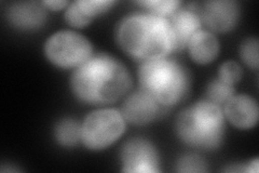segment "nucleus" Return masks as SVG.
Wrapping results in <instances>:
<instances>
[{
	"label": "nucleus",
	"mask_w": 259,
	"mask_h": 173,
	"mask_svg": "<svg viewBox=\"0 0 259 173\" xmlns=\"http://www.w3.org/2000/svg\"><path fill=\"white\" fill-rule=\"evenodd\" d=\"M191 59L200 65L212 63L218 56L221 45L212 31L200 29L194 34L188 44Z\"/></svg>",
	"instance_id": "4468645a"
},
{
	"label": "nucleus",
	"mask_w": 259,
	"mask_h": 173,
	"mask_svg": "<svg viewBox=\"0 0 259 173\" xmlns=\"http://www.w3.org/2000/svg\"><path fill=\"white\" fill-rule=\"evenodd\" d=\"M139 80L141 88L164 107L183 101L189 92L191 81L187 68L166 56L142 62Z\"/></svg>",
	"instance_id": "20e7f679"
},
{
	"label": "nucleus",
	"mask_w": 259,
	"mask_h": 173,
	"mask_svg": "<svg viewBox=\"0 0 259 173\" xmlns=\"http://www.w3.org/2000/svg\"><path fill=\"white\" fill-rule=\"evenodd\" d=\"M225 128L223 109L206 100L186 107L175 122L176 134L183 143L204 151L222 145Z\"/></svg>",
	"instance_id": "7ed1b4c3"
},
{
	"label": "nucleus",
	"mask_w": 259,
	"mask_h": 173,
	"mask_svg": "<svg viewBox=\"0 0 259 173\" xmlns=\"http://www.w3.org/2000/svg\"><path fill=\"white\" fill-rule=\"evenodd\" d=\"M172 32V50L187 48L191 37L201 29L202 21L197 11L178 9L167 18Z\"/></svg>",
	"instance_id": "9b49d317"
},
{
	"label": "nucleus",
	"mask_w": 259,
	"mask_h": 173,
	"mask_svg": "<svg viewBox=\"0 0 259 173\" xmlns=\"http://www.w3.org/2000/svg\"><path fill=\"white\" fill-rule=\"evenodd\" d=\"M121 161L123 172L128 173H157L159 169V155L152 143L144 139H132L121 150Z\"/></svg>",
	"instance_id": "0eeeda50"
},
{
	"label": "nucleus",
	"mask_w": 259,
	"mask_h": 173,
	"mask_svg": "<svg viewBox=\"0 0 259 173\" xmlns=\"http://www.w3.org/2000/svg\"><path fill=\"white\" fill-rule=\"evenodd\" d=\"M42 4L48 9H51L53 11L62 10L69 5V3L66 2V0H48V2H42Z\"/></svg>",
	"instance_id": "412c9836"
},
{
	"label": "nucleus",
	"mask_w": 259,
	"mask_h": 173,
	"mask_svg": "<svg viewBox=\"0 0 259 173\" xmlns=\"http://www.w3.org/2000/svg\"><path fill=\"white\" fill-rule=\"evenodd\" d=\"M163 107L151 94L140 88L125 98L121 113L125 121L135 126H145L156 120Z\"/></svg>",
	"instance_id": "1a4fd4ad"
},
{
	"label": "nucleus",
	"mask_w": 259,
	"mask_h": 173,
	"mask_svg": "<svg viewBox=\"0 0 259 173\" xmlns=\"http://www.w3.org/2000/svg\"><path fill=\"white\" fill-rule=\"evenodd\" d=\"M54 136L62 146H75L81 141V125L71 118H64L55 125Z\"/></svg>",
	"instance_id": "2eb2a0df"
},
{
	"label": "nucleus",
	"mask_w": 259,
	"mask_h": 173,
	"mask_svg": "<svg viewBox=\"0 0 259 173\" xmlns=\"http://www.w3.org/2000/svg\"><path fill=\"white\" fill-rule=\"evenodd\" d=\"M116 40L122 51L142 62L161 59L172 52L167 18L152 13H132L118 24Z\"/></svg>",
	"instance_id": "f03ea898"
},
{
	"label": "nucleus",
	"mask_w": 259,
	"mask_h": 173,
	"mask_svg": "<svg viewBox=\"0 0 259 173\" xmlns=\"http://www.w3.org/2000/svg\"><path fill=\"white\" fill-rule=\"evenodd\" d=\"M132 78L125 65L107 53L92 55L70 78L72 92L81 102L105 105L127 94Z\"/></svg>",
	"instance_id": "f257e3e1"
},
{
	"label": "nucleus",
	"mask_w": 259,
	"mask_h": 173,
	"mask_svg": "<svg viewBox=\"0 0 259 173\" xmlns=\"http://www.w3.org/2000/svg\"><path fill=\"white\" fill-rule=\"evenodd\" d=\"M226 119L239 129H252L258 122V103L246 94L234 95L223 109Z\"/></svg>",
	"instance_id": "9d476101"
},
{
	"label": "nucleus",
	"mask_w": 259,
	"mask_h": 173,
	"mask_svg": "<svg viewBox=\"0 0 259 173\" xmlns=\"http://www.w3.org/2000/svg\"><path fill=\"white\" fill-rule=\"evenodd\" d=\"M243 72L240 65L234 61H227L223 63L218 71V78L230 85H236L242 79Z\"/></svg>",
	"instance_id": "aec40b11"
},
{
	"label": "nucleus",
	"mask_w": 259,
	"mask_h": 173,
	"mask_svg": "<svg viewBox=\"0 0 259 173\" xmlns=\"http://www.w3.org/2000/svg\"><path fill=\"white\" fill-rule=\"evenodd\" d=\"M47 8L42 3L21 2L7 10V19L12 26L21 30H35L47 21Z\"/></svg>",
	"instance_id": "f8f14e48"
},
{
	"label": "nucleus",
	"mask_w": 259,
	"mask_h": 173,
	"mask_svg": "<svg viewBox=\"0 0 259 173\" xmlns=\"http://www.w3.org/2000/svg\"><path fill=\"white\" fill-rule=\"evenodd\" d=\"M259 170V160L256 158L253 161H250L248 163L247 167V172H252V173H257Z\"/></svg>",
	"instance_id": "4be33fe9"
},
{
	"label": "nucleus",
	"mask_w": 259,
	"mask_h": 173,
	"mask_svg": "<svg viewBox=\"0 0 259 173\" xmlns=\"http://www.w3.org/2000/svg\"><path fill=\"white\" fill-rule=\"evenodd\" d=\"M47 59L61 68H77L93 55V47L87 37L74 30H59L45 44Z\"/></svg>",
	"instance_id": "423d86ee"
},
{
	"label": "nucleus",
	"mask_w": 259,
	"mask_h": 173,
	"mask_svg": "<svg viewBox=\"0 0 259 173\" xmlns=\"http://www.w3.org/2000/svg\"><path fill=\"white\" fill-rule=\"evenodd\" d=\"M137 4L146 8L149 13L163 16V18H168L169 15L177 11L178 7L181 6V3L176 0H144Z\"/></svg>",
	"instance_id": "f3484780"
},
{
	"label": "nucleus",
	"mask_w": 259,
	"mask_h": 173,
	"mask_svg": "<svg viewBox=\"0 0 259 173\" xmlns=\"http://www.w3.org/2000/svg\"><path fill=\"white\" fill-rule=\"evenodd\" d=\"M176 170L183 173H198L206 172V162L203 158L197 155H185L178 159L176 163Z\"/></svg>",
	"instance_id": "6ab92c4d"
},
{
	"label": "nucleus",
	"mask_w": 259,
	"mask_h": 173,
	"mask_svg": "<svg viewBox=\"0 0 259 173\" xmlns=\"http://www.w3.org/2000/svg\"><path fill=\"white\" fill-rule=\"evenodd\" d=\"M240 56L248 67L258 68V39L250 37L245 39L240 46Z\"/></svg>",
	"instance_id": "a211bd4d"
},
{
	"label": "nucleus",
	"mask_w": 259,
	"mask_h": 173,
	"mask_svg": "<svg viewBox=\"0 0 259 173\" xmlns=\"http://www.w3.org/2000/svg\"><path fill=\"white\" fill-rule=\"evenodd\" d=\"M202 23L215 32H228L238 25L241 9L234 0H210L197 11Z\"/></svg>",
	"instance_id": "6e6552de"
},
{
	"label": "nucleus",
	"mask_w": 259,
	"mask_h": 173,
	"mask_svg": "<svg viewBox=\"0 0 259 173\" xmlns=\"http://www.w3.org/2000/svg\"><path fill=\"white\" fill-rule=\"evenodd\" d=\"M125 122L122 113L118 110L94 111L81 123V142L90 151L106 150L124 133Z\"/></svg>",
	"instance_id": "39448f33"
},
{
	"label": "nucleus",
	"mask_w": 259,
	"mask_h": 173,
	"mask_svg": "<svg viewBox=\"0 0 259 173\" xmlns=\"http://www.w3.org/2000/svg\"><path fill=\"white\" fill-rule=\"evenodd\" d=\"M234 95H236L234 86L220 78L210 82L206 89V101L216 104L222 109Z\"/></svg>",
	"instance_id": "dca6fc26"
},
{
	"label": "nucleus",
	"mask_w": 259,
	"mask_h": 173,
	"mask_svg": "<svg viewBox=\"0 0 259 173\" xmlns=\"http://www.w3.org/2000/svg\"><path fill=\"white\" fill-rule=\"evenodd\" d=\"M115 5L111 0H76L69 3L65 11V21L75 28H83Z\"/></svg>",
	"instance_id": "ddd939ff"
}]
</instances>
